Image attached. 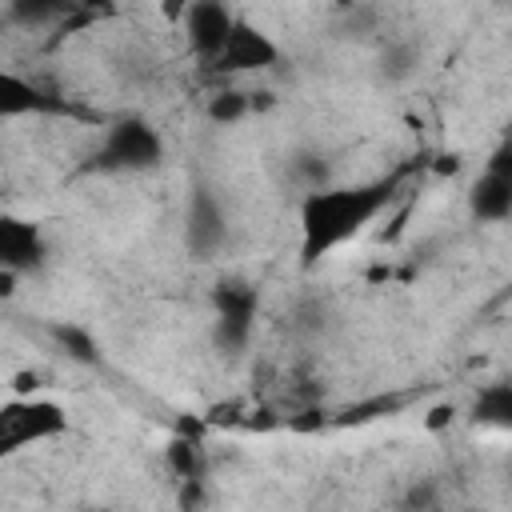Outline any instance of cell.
Listing matches in <instances>:
<instances>
[{
    "label": "cell",
    "instance_id": "cell-1",
    "mask_svg": "<svg viewBox=\"0 0 512 512\" xmlns=\"http://www.w3.org/2000/svg\"><path fill=\"white\" fill-rule=\"evenodd\" d=\"M396 196V180L324 184L300 196V264L312 268L340 244L356 240Z\"/></svg>",
    "mask_w": 512,
    "mask_h": 512
},
{
    "label": "cell",
    "instance_id": "cell-2",
    "mask_svg": "<svg viewBox=\"0 0 512 512\" xmlns=\"http://www.w3.org/2000/svg\"><path fill=\"white\" fill-rule=\"evenodd\" d=\"M68 432V412L44 396H16L0 404V464L20 456L32 444L56 440Z\"/></svg>",
    "mask_w": 512,
    "mask_h": 512
},
{
    "label": "cell",
    "instance_id": "cell-3",
    "mask_svg": "<svg viewBox=\"0 0 512 512\" xmlns=\"http://www.w3.org/2000/svg\"><path fill=\"white\" fill-rule=\"evenodd\" d=\"M160 164H164V140L144 116L112 120L100 148L92 152L96 172H152Z\"/></svg>",
    "mask_w": 512,
    "mask_h": 512
},
{
    "label": "cell",
    "instance_id": "cell-4",
    "mask_svg": "<svg viewBox=\"0 0 512 512\" xmlns=\"http://www.w3.org/2000/svg\"><path fill=\"white\" fill-rule=\"evenodd\" d=\"M256 312H260V292L240 280L224 276L212 284V344L224 356H240L252 344L256 332Z\"/></svg>",
    "mask_w": 512,
    "mask_h": 512
},
{
    "label": "cell",
    "instance_id": "cell-5",
    "mask_svg": "<svg viewBox=\"0 0 512 512\" xmlns=\"http://www.w3.org/2000/svg\"><path fill=\"white\" fill-rule=\"evenodd\" d=\"M468 216L476 224H504L512 216V144L504 140L484 172L468 184Z\"/></svg>",
    "mask_w": 512,
    "mask_h": 512
},
{
    "label": "cell",
    "instance_id": "cell-6",
    "mask_svg": "<svg viewBox=\"0 0 512 512\" xmlns=\"http://www.w3.org/2000/svg\"><path fill=\"white\" fill-rule=\"evenodd\" d=\"M184 248L192 252V260H216L228 248V212L204 184L192 188L184 208Z\"/></svg>",
    "mask_w": 512,
    "mask_h": 512
},
{
    "label": "cell",
    "instance_id": "cell-7",
    "mask_svg": "<svg viewBox=\"0 0 512 512\" xmlns=\"http://www.w3.org/2000/svg\"><path fill=\"white\" fill-rule=\"evenodd\" d=\"M280 64V44L252 20L236 16L232 20V32L224 40V48L216 52L212 68L224 72V76H244V72H268Z\"/></svg>",
    "mask_w": 512,
    "mask_h": 512
},
{
    "label": "cell",
    "instance_id": "cell-8",
    "mask_svg": "<svg viewBox=\"0 0 512 512\" xmlns=\"http://www.w3.org/2000/svg\"><path fill=\"white\" fill-rule=\"evenodd\" d=\"M232 20L236 12L224 4V0H188L184 4V16H180V28H184V40L188 48L200 56V60H216V52L224 48L228 32H232Z\"/></svg>",
    "mask_w": 512,
    "mask_h": 512
},
{
    "label": "cell",
    "instance_id": "cell-9",
    "mask_svg": "<svg viewBox=\"0 0 512 512\" xmlns=\"http://www.w3.org/2000/svg\"><path fill=\"white\" fill-rule=\"evenodd\" d=\"M44 260H48L44 228L24 220V216L0 212V268L24 276V272H36Z\"/></svg>",
    "mask_w": 512,
    "mask_h": 512
},
{
    "label": "cell",
    "instance_id": "cell-10",
    "mask_svg": "<svg viewBox=\"0 0 512 512\" xmlns=\"http://www.w3.org/2000/svg\"><path fill=\"white\" fill-rule=\"evenodd\" d=\"M56 108L60 104L40 84H32L28 76H20V72L0 64V120H24V116L56 112Z\"/></svg>",
    "mask_w": 512,
    "mask_h": 512
},
{
    "label": "cell",
    "instance_id": "cell-11",
    "mask_svg": "<svg viewBox=\"0 0 512 512\" xmlns=\"http://www.w3.org/2000/svg\"><path fill=\"white\" fill-rule=\"evenodd\" d=\"M420 60L424 56H420V44L412 36H392L376 52V76L384 84H404V80H412L420 72Z\"/></svg>",
    "mask_w": 512,
    "mask_h": 512
},
{
    "label": "cell",
    "instance_id": "cell-12",
    "mask_svg": "<svg viewBox=\"0 0 512 512\" xmlns=\"http://www.w3.org/2000/svg\"><path fill=\"white\" fill-rule=\"evenodd\" d=\"M164 464L176 480H208V452L192 432H180L164 448Z\"/></svg>",
    "mask_w": 512,
    "mask_h": 512
},
{
    "label": "cell",
    "instance_id": "cell-13",
    "mask_svg": "<svg viewBox=\"0 0 512 512\" xmlns=\"http://www.w3.org/2000/svg\"><path fill=\"white\" fill-rule=\"evenodd\" d=\"M472 420L480 428L508 432L512 428V384L508 380H496V384L480 388V396L472 400Z\"/></svg>",
    "mask_w": 512,
    "mask_h": 512
},
{
    "label": "cell",
    "instance_id": "cell-14",
    "mask_svg": "<svg viewBox=\"0 0 512 512\" xmlns=\"http://www.w3.org/2000/svg\"><path fill=\"white\" fill-rule=\"evenodd\" d=\"M72 8L76 0H8V20L16 28H48L60 24Z\"/></svg>",
    "mask_w": 512,
    "mask_h": 512
},
{
    "label": "cell",
    "instance_id": "cell-15",
    "mask_svg": "<svg viewBox=\"0 0 512 512\" xmlns=\"http://www.w3.org/2000/svg\"><path fill=\"white\" fill-rule=\"evenodd\" d=\"M204 116L216 128H232V124H240V120L252 116V92L248 88H220V92L208 96Z\"/></svg>",
    "mask_w": 512,
    "mask_h": 512
},
{
    "label": "cell",
    "instance_id": "cell-16",
    "mask_svg": "<svg viewBox=\"0 0 512 512\" xmlns=\"http://www.w3.org/2000/svg\"><path fill=\"white\" fill-rule=\"evenodd\" d=\"M288 176H292V184L300 192H312V188L332 184V164H328V156L320 148H296L288 156Z\"/></svg>",
    "mask_w": 512,
    "mask_h": 512
},
{
    "label": "cell",
    "instance_id": "cell-17",
    "mask_svg": "<svg viewBox=\"0 0 512 512\" xmlns=\"http://www.w3.org/2000/svg\"><path fill=\"white\" fill-rule=\"evenodd\" d=\"M52 340L64 348L68 360H76L84 368H96L100 364V340L88 328H80V324H52Z\"/></svg>",
    "mask_w": 512,
    "mask_h": 512
},
{
    "label": "cell",
    "instance_id": "cell-18",
    "mask_svg": "<svg viewBox=\"0 0 512 512\" xmlns=\"http://www.w3.org/2000/svg\"><path fill=\"white\" fill-rule=\"evenodd\" d=\"M400 504H404V508H416V512L436 508V504H440V488H436V480H412V488L400 496Z\"/></svg>",
    "mask_w": 512,
    "mask_h": 512
},
{
    "label": "cell",
    "instance_id": "cell-19",
    "mask_svg": "<svg viewBox=\"0 0 512 512\" xmlns=\"http://www.w3.org/2000/svg\"><path fill=\"white\" fill-rule=\"evenodd\" d=\"M452 420H456V404H436V408L428 412L424 428H428V432H440V428H448Z\"/></svg>",
    "mask_w": 512,
    "mask_h": 512
},
{
    "label": "cell",
    "instance_id": "cell-20",
    "mask_svg": "<svg viewBox=\"0 0 512 512\" xmlns=\"http://www.w3.org/2000/svg\"><path fill=\"white\" fill-rule=\"evenodd\" d=\"M16 280H20V272H8V268H0V300H8V296L16 292Z\"/></svg>",
    "mask_w": 512,
    "mask_h": 512
},
{
    "label": "cell",
    "instance_id": "cell-21",
    "mask_svg": "<svg viewBox=\"0 0 512 512\" xmlns=\"http://www.w3.org/2000/svg\"><path fill=\"white\" fill-rule=\"evenodd\" d=\"M316 4H332V8H352V4H364V0H316Z\"/></svg>",
    "mask_w": 512,
    "mask_h": 512
}]
</instances>
